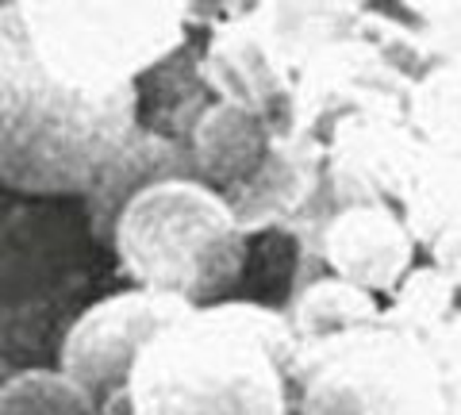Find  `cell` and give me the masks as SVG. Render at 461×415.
<instances>
[{
    "label": "cell",
    "mask_w": 461,
    "mask_h": 415,
    "mask_svg": "<svg viewBox=\"0 0 461 415\" xmlns=\"http://www.w3.org/2000/svg\"><path fill=\"white\" fill-rule=\"evenodd\" d=\"M0 415H96V408L62 374L27 369L0 384Z\"/></svg>",
    "instance_id": "obj_9"
},
{
    "label": "cell",
    "mask_w": 461,
    "mask_h": 415,
    "mask_svg": "<svg viewBox=\"0 0 461 415\" xmlns=\"http://www.w3.org/2000/svg\"><path fill=\"white\" fill-rule=\"evenodd\" d=\"M185 8L158 0L0 5V185L77 196L131 158L139 89L181 47Z\"/></svg>",
    "instance_id": "obj_1"
},
{
    "label": "cell",
    "mask_w": 461,
    "mask_h": 415,
    "mask_svg": "<svg viewBox=\"0 0 461 415\" xmlns=\"http://www.w3.org/2000/svg\"><path fill=\"white\" fill-rule=\"evenodd\" d=\"M193 150H196V166L204 177L239 185L262 169L266 135H262V123L247 108L215 104L212 112H204V120L196 127Z\"/></svg>",
    "instance_id": "obj_7"
},
{
    "label": "cell",
    "mask_w": 461,
    "mask_h": 415,
    "mask_svg": "<svg viewBox=\"0 0 461 415\" xmlns=\"http://www.w3.org/2000/svg\"><path fill=\"white\" fill-rule=\"evenodd\" d=\"M288 316L258 304H208L139 347L123 384L127 415H288Z\"/></svg>",
    "instance_id": "obj_2"
},
{
    "label": "cell",
    "mask_w": 461,
    "mask_h": 415,
    "mask_svg": "<svg viewBox=\"0 0 461 415\" xmlns=\"http://www.w3.org/2000/svg\"><path fill=\"white\" fill-rule=\"evenodd\" d=\"M189 311L193 304L150 289H127L100 300L69 327L58 374L74 381L100 415L123 396L127 374H131V362L142 342L162 331L166 323L189 316Z\"/></svg>",
    "instance_id": "obj_5"
},
{
    "label": "cell",
    "mask_w": 461,
    "mask_h": 415,
    "mask_svg": "<svg viewBox=\"0 0 461 415\" xmlns=\"http://www.w3.org/2000/svg\"><path fill=\"white\" fill-rule=\"evenodd\" d=\"M323 254L339 281L366 293L396 289L400 277L411 269V235L393 212L381 204H354L342 208L327 223Z\"/></svg>",
    "instance_id": "obj_6"
},
{
    "label": "cell",
    "mask_w": 461,
    "mask_h": 415,
    "mask_svg": "<svg viewBox=\"0 0 461 415\" xmlns=\"http://www.w3.org/2000/svg\"><path fill=\"white\" fill-rule=\"evenodd\" d=\"M438 308H423L415 274L388 320L296 347L300 415H457V342Z\"/></svg>",
    "instance_id": "obj_3"
},
{
    "label": "cell",
    "mask_w": 461,
    "mask_h": 415,
    "mask_svg": "<svg viewBox=\"0 0 461 415\" xmlns=\"http://www.w3.org/2000/svg\"><path fill=\"white\" fill-rule=\"evenodd\" d=\"M115 254L135 289L177 296L196 308L239 281L247 231L215 189L166 177L127 196L115 216Z\"/></svg>",
    "instance_id": "obj_4"
},
{
    "label": "cell",
    "mask_w": 461,
    "mask_h": 415,
    "mask_svg": "<svg viewBox=\"0 0 461 415\" xmlns=\"http://www.w3.org/2000/svg\"><path fill=\"white\" fill-rule=\"evenodd\" d=\"M373 320H381L377 296L366 289H354V284H346L339 277H327V281H312L296 296L288 327L296 335V347H304V342L354 331V327H366Z\"/></svg>",
    "instance_id": "obj_8"
}]
</instances>
